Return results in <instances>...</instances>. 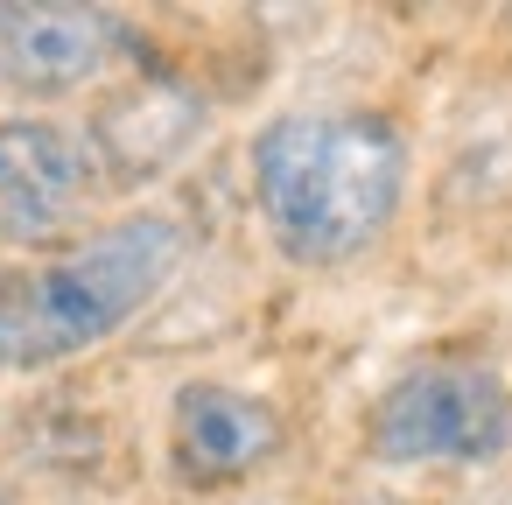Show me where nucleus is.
<instances>
[{"instance_id":"f257e3e1","label":"nucleus","mask_w":512,"mask_h":505,"mask_svg":"<svg viewBox=\"0 0 512 505\" xmlns=\"http://www.w3.org/2000/svg\"><path fill=\"white\" fill-rule=\"evenodd\" d=\"M407 197V134L386 113H281L253 134V204L281 260H358Z\"/></svg>"},{"instance_id":"f03ea898","label":"nucleus","mask_w":512,"mask_h":505,"mask_svg":"<svg viewBox=\"0 0 512 505\" xmlns=\"http://www.w3.org/2000/svg\"><path fill=\"white\" fill-rule=\"evenodd\" d=\"M190 232L169 211H127L64 253L0 274V372H50L120 337L183 267Z\"/></svg>"},{"instance_id":"7ed1b4c3","label":"nucleus","mask_w":512,"mask_h":505,"mask_svg":"<svg viewBox=\"0 0 512 505\" xmlns=\"http://www.w3.org/2000/svg\"><path fill=\"white\" fill-rule=\"evenodd\" d=\"M512 449V386L477 358H421L365 407V456L386 470L491 463Z\"/></svg>"},{"instance_id":"20e7f679","label":"nucleus","mask_w":512,"mask_h":505,"mask_svg":"<svg viewBox=\"0 0 512 505\" xmlns=\"http://www.w3.org/2000/svg\"><path fill=\"white\" fill-rule=\"evenodd\" d=\"M288 449V421L274 400L225 386V379H183L169 400V470L190 491H232L260 477Z\"/></svg>"},{"instance_id":"39448f33","label":"nucleus","mask_w":512,"mask_h":505,"mask_svg":"<svg viewBox=\"0 0 512 505\" xmlns=\"http://www.w3.org/2000/svg\"><path fill=\"white\" fill-rule=\"evenodd\" d=\"M204 120H211V106H204L183 78H162V71L127 78L120 92H106V99H99L92 134H85L99 183L134 190V183L169 176V169L204 141Z\"/></svg>"},{"instance_id":"423d86ee","label":"nucleus","mask_w":512,"mask_h":505,"mask_svg":"<svg viewBox=\"0 0 512 505\" xmlns=\"http://www.w3.org/2000/svg\"><path fill=\"white\" fill-rule=\"evenodd\" d=\"M99 190L92 148L43 120V113H15L0 120V239H50L64 232Z\"/></svg>"},{"instance_id":"0eeeda50","label":"nucleus","mask_w":512,"mask_h":505,"mask_svg":"<svg viewBox=\"0 0 512 505\" xmlns=\"http://www.w3.org/2000/svg\"><path fill=\"white\" fill-rule=\"evenodd\" d=\"M120 57V15L85 0H8L0 8V78L29 99H64Z\"/></svg>"},{"instance_id":"6e6552de","label":"nucleus","mask_w":512,"mask_h":505,"mask_svg":"<svg viewBox=\"0 0 512 505\" xmlns=\"http://www.w3.org/2000/svg\"><path fill=\"white\" fill-rule=\"evenodd\" d=\"M0 505H8V491H0Z\"/></svg>"}]
</instances>
